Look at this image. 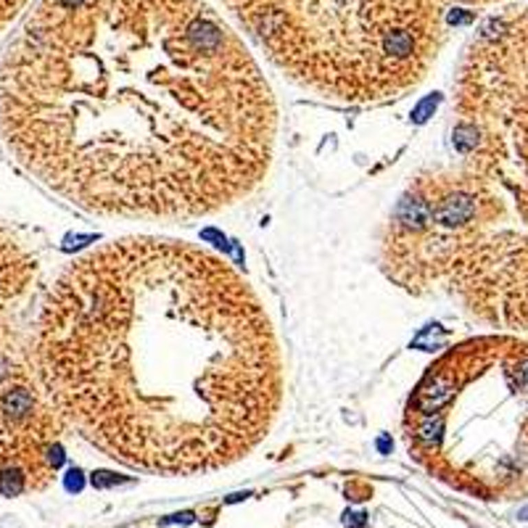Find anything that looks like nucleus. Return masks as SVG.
<instances>
[{
    "label": "nucleus",
    "mask_w": 528,
    "mask_h": 528,
    "mask_svg": "<svg viewBox=\"0 0 528 528\" xmlns=\"http://www.w3.org/2000/svg\"><path fill=\"white\" fill-rule=\"evenodd\" d=\"M0 137L85 214L187 222L262 187L277 103L209 0H37L0 58Z\"/></svg>",
    "instance_id": "1"
},
{
    "label": "nucleus",
    "mask_w": 528,
    "mask_h": 528,
    "mask_svg": "<svg viewBox=\"0 0 528 528\" xmlns=\"http://www.w3.org/2000/svg\"><path fill=\"white\" fill-rule=\"evenodd\" d=\"M32 349L69 431L156 476L236 465L283 404V352L259 293L187 240L127 236L69 262Z\"/></svg>",
    "instance_id": "2"
},
{
    "label": "nucleus",
    "mask_w": 528,
    "mask_h": 528,
    "mask_svg": "<svg viewBox=\"0 0 528 528\" xmlns=\"http://www.w3.org/2000/svg\"><path fill=\"white\" fill-rule=\"evenodd\" d=\"M230 21L290 82L325 101L367 106L420 85L449 11L499 0H220Z\"/></svg>",
    "instance_id": "3"
},
{
    "label": "nucleus",
    "mask_w": 528,
    "mask_h": 528,
    "mask_svg": "<svg viewBox=\"0 0 528 528\" xmlns=\"http://www.w3.org/2000/svg\"><path fill=\"white\" fill-rule=\"evenodd\" d=\"M473 172H417L380 233V267L412 296H444L478 320L528 330V240Z\"/></svg>",
    "instance_id": "4"
},
{
    "label": "nucleus",
    "mask_w": 528,
    "mask_h": 528,
    "mask_svg": "<svg viewBox=\"0 0 528 528\" xmlns=\"http://www.w3.org/2000/svg\"><path fill=\"white\" fill-rule=\"evenodd\" d=\"M409 457L449 486L494 496L528 481V341L476 336L426 367L402 415Z\"/></svg>",
    "instance_id": "5"
},
{
    "label": "nucleus",
    "mask_w": 528,
    "mask_h": 528,
    "mask_svg": "<svg viewBox=\"0 0 528 528\" xmlns=\"http://www.w3.org/2000/svg\"><path fill=\"white\" fill-rule=\"evenodd\" d=\"M460 167L528 204V8L486 19L452 85Z\"/></svg>",
    "instance_id": "6"
},
{
    "label": "nucleus",
    "mask_w": 528,
    "mask_h": 528,
    "mask_svg": "<svg viewBox=\"0 0 528 528\" xmlns=\"http://www.w3.org/2000/svg\"><path fill=\"white\" fill-rule=\"evenodd\" d=\"M67 431L40 378L32 336L0 323V494L48 489L64 465Z\"/></svg>",
    "instance_id": "7"
},
{
    "label": "nucleus",
    "mask_w": 528,
    "mask_h": 528,
    "mask_svg": "<svg viewBox=\"0 0 528 528\" xmlns=\"http://www.w3.org/2000/svg\"><path fill=\"white\" fill-rule=\"evenodd\" d=\"M40 275V259L32 243L0 220V323H8L32 293Z\"/></svg>",
    "instance_id": "8"
}]
</instances>
